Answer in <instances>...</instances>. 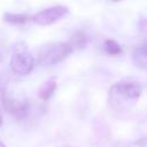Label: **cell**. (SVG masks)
I'll return each mask as SVG.
<instances>
[{"label": "cell", "mask_w": 147, "mask_h": 147, "mask_svg": "<svg viewBox=\"0 0 147 147\" xmlns=\"http://www.w3.org/2000/svg\"><path fill=\"white\" fill-rule=\"evenodd\" d=\"M132 60H133L134 64L138 68H140L142 70L146 69V65H147V55H146V46H145V44L139 45V46H137L133 49Z\"/></svg>", "instance_id": "52a82bcc"}, {"label": "cell", "mask_w": 147, "mask_h": 147, "mask_svg": "<svg viewBox=\"0 0 147 147\" xmlns=\"http://www.w3.org/2000/svg\"><path fill=\"white\" fill-rule=\"evenodd\" d=\"M34 56L29 49L25 41H16L11 49L10 55V68L14 74L18 76L29 75L34 68Z\"/></svg>", "instance_id": "6da1fadb"}, {"label": "cell", "mask_w": 147, "mask_h": 147, "mask_svg": "<svg viewBox=\"0 0 147 147\" xmlns=\"http://www.w3.org/2000/svg\"><path fill=\"white\" fill-rule=\"evenodd\" d=\"M5 57H6V52H5L2 48H0V62H1Z\"/></svg>", "instance_id": "8fae6325"}, {"label": "cell", "mask_w": 147, "mask_h": 147, "mask_svg": "<svg viewBox=\"0 0 147 147\" xmlns=\"http://www.w3.org/2000/svg\"><path fill=\"white\" fill-rule=\"evenodd\" d=\"M142 94V86L134 80H122L115 83L110 88V95L113 100H122L124 102L136 101Z\"/></svg>", "instance_id": "3957f363"}, {"label": "cell", "mask_w": 147, "mask_h": 147, "mask_svg": "<svg viewBox=\"0 0 147 147\" xmlns=\"http://www.w3.org/2000/svg\"><path fill=\"white\" fill-rule=\"evenodd\" d=\"M69 13L68 7L62 6V5H54L51 7H47L40 11H38L37 14H34L32 16V21L39 25H51L57 21H60L61 18H63L64 16H67Z\"/></svg>", "instance_id": "5b68a950"}, {"label": "cell", "mask_w": 147, "mask_h": 147, "mask_svg": "<svg viewBox=\"0 0 147 147\" xmlns=\"http://www.w3.org/2000/svg\"><path fill=\"white\" fill-rule=\"evenodd\" d=\"M0 147H6V145H5V144H3L1 140H0Z\"/></svg>", "instance_id": "4fadbf2b"}, {"label": "cell", "mask_w": 147, "mask_h": 147, "mask_svg": "<svg viewBox=\"0 0 147 147\" xmlns=\"http://www.w3.org/2000/svg\"><path fill=\"white\" fill-rule=\"evenodd\" d=\"M1 103V101H0ZM2 125V110H1V106H0V126Z\"/></svg>", "instance_id": "7c38bea8"}, {"label": "cell", "mask_w": 147, "mask_h": 147, "mask_svg": "<svg viewBox=\"0 0 147 147\" xmlns=\"http://www.w3.org/2000/svg\"><path fill=\"white\" fill-rule=\"evenodd\" d=\"M0 100H1L3 108L9 114L15 116L16 118H23L26 116V114L29 111L28 100L17 98L15 94H13L11 92H8V91L2 92Z\"/></svg>", "instance_id": "277c9868"}, {"label": "cell", "mask_w": 147, "mask_h": 147, "mask_svg": "<svg viewBox=\"0 0 147 147\" xmlns=\"http://www.w3.org/2000/svg\"><path fill=\"white\" fill-rule=\"evenodd\" d=\"M65 147H70V146H65Z\"/></svg>", "instance_id": "5bb4252c"}, {"label": "cell", "mask_w": 147, "mask_h": 147, "mask_svg": "<svg viewBox=\"0 0 147 147\" xmlns=\"http://www.w3.org/2000/svg\"><path fill=\"white\" fill-rule=\"evenodd\" d=\"M70 46H71V48L75 51L76 48H83L85 45H86V42H87V36H86V33L84 32V31H80V30H78V31H76L72 36H71V38L67 41Z\"/></svg>", "instance_id": "9c48e42d"}, {"label": "cell", "mask_w": 147, "mask_h": 147, "mask_svg": "<svg viewBox=\"0 0 147 147\" xmlns=\"http://www.w3.org/2000/svg\"><path fill=\"white\" fill-rule=\"evenodd\" d=\"M56 78L55 77H51L48 78L46 82H44L39 90H38V96L39 99H41L42 101H47L51 99V96L54 94L55 90H56Z\"/></svg>", "instance_id": "8992f818"}, {"label": "cell", "mask_w": 147, "mask_h": 147, "mask_svg": "<svg viewBox=\"0 0 147 147\" xmlns=\"http://www.w3.org/2000/svg\"><path fill=\"white\" fill-rule=\"evenodd\" d=\"M103 49L108 55H111V56H117L123 52L119 44L116 42L114 39H106L103 42Z\"/></svg>", "instance_id": "30bf717a"}, {"label": "cell", "mask_w": 147, "mask_h": 147, "mask_svg": "<svg viewBox=\"0 0 147 147\" xmlns=\"http://www.w3.org/2000/svg\"><path fill=\"white\" fill-rule=\"evenodd\" d=\"M32 16L28 15V14H23V13H20V14H16V13H6L3 15V21L7 22V23H10V24H25L28 23L29 21H31Z\"/></svg>", "instance_id": "ba28073f"}, {"label": "cell", "mask_w": 147, "mask_h": 147, "mask_svg": "<svg viewBox=\"0 0 147 147\" xmlns=\"http://www.w3.org/2000/svg\"><path fill=\"white\" fill-rule=\"evenodd\" d=\"M72 52L74 49L67 41L65 42L57 41V42L47 44L39 51L38 62L42 67H51V65L62 62Z\"/></svg>", "instance_id": "7a4b0ae2"}]
</instances>
